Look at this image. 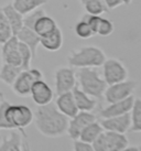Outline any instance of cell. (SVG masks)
<instances>
[{"label":"cell","instance_id":"cell-11","mask_svg":"<svg viewBox=\"0 0 141 151\" xmlns=\"http://www.w3.org/2000/svg\"><path fill=\"white\" fill-rule=\"evenodd\" d=\"M30 96L37 106H44L52 103L54 97L53 89L46 82L43 80H39L34 82L33 86L31 88Z\"/></svg>","mask_w":141,"mask_h":151},{"label":"cell","instance_id":"cell-1","mask_svg":"<svg viewBox=\"0 0 141 151\" xmlns=\"http://www.w3.org/2000/svg\"><path fill=\"white\" fill-rule=\"evenodd\" d=\"M34 124L37 131L47 138H58L66 134L68 118L63 115L55 104L37 106L34 111Z\"/></svg>","mask_w":141,"mask_h":151},{"label":"cell","instance_id":"cell-24","mask_svg":"<svg viewBox=\"0 0 141 151\" xmlns=\"http://www.w3.org/2000/svg\"><path fill=\"white\" fill-rule=\"evenodd\" d=\"M104 131V128L101 127L100 122H98L97 120L94 122L89 124L87 127H85L83 129V131L79 134V140H82L84 142L93 143L96 139L99 137V134Z\"/></svg>","mask_w":141,"mask_h":151},{"label":"cell","instance_id":"cell-23","mask_svg":"<svg viewBox=\"0 0 141 151\" xmlns=\"http://www.w3.org/2000/svg\"><path fill=\"white\" fill-rule=\"evenodd\" d=\"M46 2L47 0H13L11 4L22 16H25L31 11L42 7Z\"/></svg>","mask_w":141,"mask_h":151},{"label":"cell","instance_id":"cell-26","mask_svg":"<svg viewBox=\"0 0 141 151\" xmlns=\"http://www.w3.org/2000/svg\"><path fill=\"white\" fill-rule=\"evenodd\" d=\"M79 1L88 14L101 16L103 13L108 11L103 0H79Z\"/></svg>","mask_w":141,"mask_h":151},{"label":"cell","instance_id":"cell-8","mask_svg":"<svg viewBox=\"0 0 141 151\" xmlns=\"http://www.w3.org/2000/svg\"><path fill=\"white\" fill-rule=\"evenodd\" d=\"M137 86V82L131 80H126L120 83L108 85L104 93L105 101H107L108 104H110V103L126 99L128 97L132 96Z\"/></svg>","mask_w":141,"mask_h":151},{"label":"cell","instance_id":"cell-16","mask_svg":"<svg viewBox=\"0 0 141 151\" xmlns=\"http://www.w3.org/2000/svg\"><path fill=\"white\" fill-rule=\"evenodd\" d=\"M72 93H73L75 103H76V106L79 111H93L95 109L96 105H97L96 98L89 96L88 94L83 92L78 86H75Z\"/></svg>","mask_w":141,"mask_h":151},{"label":"cell","instance_id":"cell-19","mask_svg":"<svg viewBox=\"0 0 141 151\" xmlns=\"http://www.w3.org/2000/svg\"><path fill=\"white\" fill-rule=\"evenodd\" d=\"M1 10L4 13L9 24L12 29L13 35H16L18 33V31L23 27V16L13 8V6L11 4H8L4 7H1Z\"/></svg>","mask_w":141,"mask_h":151},{"label":"cell","instance_id":"cell-29","mask_svg":"<svg viewBox=\"0 0 141 151\" xmlns=\"http://www.w3.org/2000/svg\"><path fill=\"white\" fill-rule=\"evenodd\" d=\"M19 53H20L21 58V67L23 70H28L31 67V62L33 59V54L32 51L30 50L28 45H25L24 43L19 41Z\"/></svg>","mask_w":141,"mask_h":151},{"label":"cell","instance_id":"cell-9","mask_svg":"<svg viewBox=\"0 0 141 151\" xmlns=\"http://www.w3.org/2000/svg\"><path fill=\"white\" fill-rule=\"evenodd\" d=\"M55 92L58 95L62 93L72 92L76 86V73L70 66L58 67L54 73Z\"/></svg>","mask_w":141,"mask_h":151},{"label":"cell","instance_id":"cell-15","mask_svg":"<svg viewBox=\"0 0 141 151\" xmlns=\"http://www.w3.org/2000/svg\"><path fill=\"white\" fill-rule=\"evenodd\" d=\"M55 106L68 119L73 118L79 111L77 106H76V103H75L74 96H73L72 92L62 93V94L58 95V98L55 101Z\"/></svg>","mask_w":141,"mask_h":151},{"label":"cell","instance_id":"cell-12","mask_svg":"<svg viewBox=\"0 0 141 151\" xmlns=\"http://www.w3.org/2000/svg\"><path fill=\"white\" fill-rule=\"evenodd\" d=\"M1 60H2V63L11 64L14 66H21V58L20 53H19V40L16 35H12L8 41H6L2 44Z\"/></svg>","mask_w":141,"mask_h":151},{"label":"cell","instance_id":"cell-34","mask_svg":"<svg viewBox=\"0 0 141 151\" xmlns=\"http://www.w3.org/2000/svg\"><path fill=\"white\" fill-rule=\"evenodd\" d=\"M121 151H139V147H129L128 146Z\"/></svg>","mask_w":141,"mask_h":151},{"label":"cell","instance_id":"cell-18","mask_svg":"<svg viewBox=\"0 0 141 151\" xmlns=\"http://www.w3.org/2000/svg\"><path fill=\"white\" fill-rule=\"evenodd\" d=\"M40 44L50 52H56L63 45V34L60 28H56L53 32L40 38Z\"/></svg>","mask_w":141,"mask_h":151},{"label":"cell","instance_id":"cell-20","mask_svg":"<svg viewBox=\"0 0 141 151\" xmlns=\"http://www.w3.org/2000/svg\"><path fill=\"white\" fill-rule=\"evenodd\" d=\"M22 134L18 131H12L1 140L0 151H23L22 150Z\"/></svg>","mask_w":141,"mask_h":151},{"label":"cell","instance_id":"cell-10","mask_svg":"<svg viewBox=\"0 0 141 151\" xmlns=\"http://www.w3.org/2000/svg\"><path fill=\"white\" fill-rule=\"evenodd\" d=\"M96 122V116L91 111H78L73 118H70L66 134L73 140H77L85 127Z\"/></svg>","mask_w":141,"mask_h":151},{"label":"cell","instance_id":"cell-31","mask_svg":"<svg viewBox=\"0 0 141 151\" xmlns=\"http://www.w3.org/2000/svg\"><path fill=\"white\" fill-rule=\"evenodd\" d=\"M115 30V25H114V22L110 21L109 19H106V18H103L100 19L99 24L97 27V31H96V34H98L100 37H108L114 32Z\"/></svg>","mask_w":141,"mask_h":151},{"label":"cell","instance_id":"cell-4","mask_svg":"<svg viewBox=\"0 0 141 151\" xmlns=\"http://www.w3.org/2000/svg\"><path fill=\"white\" fill-rule=\"evenodd\" d=\"M76 81H78V87L83 92L96 99L104 96V93L108 86L97 67L78 68L76 73Z\"/></svg>","mask_w":141,"mask_h":151},{"label":"cell","instance_id":"cell-5","mask_svg":"<svg viewBox=\"0 0 141 151\" xmlns=\"http://www.w3.org/2000/svg\"><path fill=\"white\" fill-rule=\"evenodd\" d=\"M91 145L95 151H121L129 146V140L124 134L104 130Z\"/></svg>","mask_w":141,"mask_h":151},{"label":"cell","instance_id":"cell-3","mask_svg":"<svg viewBox=\"0 0 141 151\" xmlns=\"http://www.w3.org/2000/svg\"><path fill=\"white\" fill-rule=\"evenodd\" d=\"M106 54L101 49L95 45L81 46L73 50L67 56L68 66L73 68L100 67L106 61Z\"/></svg>","mask_w":141,"mask_h":151},{"label":"cell","instance_id":"cell-32","mask_svg":"<svg viewBox=\"0 0 141 151\" xmlns=\"http://www.w3.org/2000/svg\"><path fill=\"white\" fill-rule=\"evenodd\" d=\"M73 149H74V151H95L91 143L84 142V141L79 140V139L74 140Z\"/></svg>","mask_w":141,"mask_h":151},{"label":"cell","instance_id":"cell-36","mask_svg":"<svg viewBox=\"0 0 141 151\" xmlns=\"http://www.w3.org/2000/svg\"><path fill=\"white\" fill-rule=\"evenodd\" d=\"M120 1H121V4H126V6H128V4H130L132 2V0H120Z\"/></svg>","mask_w":141,"mask_h":151},{"label":"cell","instance_id":"cell-14","mask_svg":"<svg viewBox=\"0 0 141 151\" xmlns=\"http://www.w3.org/2000/svg\"><path fill=\"white\" fill-rule=\"evenodd\" d=\"M133 101L135 97L130 96L126 99L119 101H115V103H110L108 106L104 107L99 111V115L101 118H109V117H116V116H121L124 114H129L130 110L132 108Z\"/></svg>","mask_w":141,"mask_h":151},{"label":"cell","instance_id":"cell-17","mask_svg":"<svg viewBox=\"0 0 141 151\" xmlns=\"http://www.w3.org/2000/svg\"><path fill=\"white\" fill-rule=\"evenodd\" d=\"M16 37L20 42L24 43L25 45H28L30 47V50L32 51L33 58H35L37 55V46L40 45V37L37 35V33L32 29H29L27 27H22L18 33L16 34Z\"/></svg>","mask_w":141,"mask_h":151},{"label":"cell","instance_id":"cell-38","mask_svg":"<svg viewBox=\"0 0 141 151\" xmlns=\"http://www.w3.org/2000/svg\"><path fill=\"white\" fill-rule=\"evenodd\" d=\"M139 151H141V146H140V147H139Z\"/></svg>","mask_w":141,"mask_h":151},{"label":"cell","instance_id":"cell-22","mask_svg":"<svg viewBox=\"0 0 141 151\" xmlns=\"http://www.w3.org/2000/svg\"><path fill=\"white\" fill-rule=\"evenodd\" d=\"M22 70L23 68L21 66H14L11 64L2 63L0 67V81L4 84L11 86Z\"/></svg>","mask_w":141,"mask_h":151},{"label":"cell","instance_id":"cell-13","mask_svg":"<svg viewBox=\"0 0 141 151\" xmlns=\"http://www.w3.org/2000/svg\"><path fill=\"white\" fill-rule=\"evenodd\" d=\"M100 125L106 131H112L118 134H126L131 127L130 114H124L121 116L109 118H101Z\"/></svg>","mask_w":141,"mask_h":151},{"label":"cell","instance_id":"cell-35","mask_svg":"<svg viewBox=\"0 0 141 151\" xmlns=\"http://www.w3.org/2000/svg\"><path fill=\"white\" fill-rule=\"evenodd\" d=\"M22 150L23 151H31L28 142H22Z\"/></svg>","mask_w":141,"mask_h":151},{"label":"cell","instance_id":"cell-30","mask_svg":"<svg viewBox=\"0 0 141 151\" xmlns=\"http://www.w3.org/2000/svg\"><path fill=\"white\" fill-rule=\"evenodd\" d=\"M44 14H46V12L42 7L35 9V10L31 11L30 13H28V14L23 16V25L27 27V28H29V29L33 30L37 21L42 17V16H44Z\"/></svg>","mask_w":141,"mask_h":151},{"label":"cell","instance_id":"cell-37","mask_svg":"<svg viewBox=\"0 0 141 151\" xmlns=\"http://www.w3.org/2000/svg\"><path fill=\"white\" fill-rule=\"evenodd\" d=\"M0 97H1V98H2V94H1V93H0Z\"/></svg>","mask_w":141,"mask_h":151},{"label":"cell","instance_id":"cell-25","mask_svg":"<svg viewBox=\"0 0 141 151\" xmlns=\"http://www.w3.org/2000/svg\"><path fill=\"white\" fill-rule=\"evenodd\" d=\"M129 114L131 119L130 131L141 132V98H135L132 108Z\"/></svg>","mask_w":141,"mask_h":151},{"label":"cell","instance_id":"cell-2","mask_svg":"<svg viewBox=\"0 0 141 151\" xmlns=\"http://www.w3.org/2000/svg\"><path fill=\"white\" fill-rule=\"evenodd\" d=\"M32 109L22 104H11L2 98L0 101V130H19L27 137L24 128L33 122Z\"/></svg>","mask_w":141,"mask_h":151},{"label":"cell","instance_id":"cell-7","mask_svg":"<svg viewBox=\"0 0 141 151\" xmlns=\"http://www.w3.org/2000/svg\"><path fill=\"white\" fill-rule=\"evenodd\" d=\"M101 66H103V78L107 85L116 84L128 80V70L119 60L106 59Z\"/></svg>","mask_w":141,"mask_h":151},{"label":"cell","instance_id":"cell-6","mask_svg":"<svg viewBox=\"0 0 141 151\" xmlns=\"http://www.w3.org/2000/svg\"><path fill=\"white\" fill-rule=\"evenodd\" d=\"M39 80H43V73L40 70L31 67L28 70H22L11 85L13 93L19 97L30 96L31 88L33 86L34 82Z\"/></svg>","mask_w":141,"mask_h":151},{"label":"cell","instance_id":"cell-33","mask_svg":"<svg viewBox=\"0 0 141 151\" xmlns=\"http://www.w3.org/2000/svg\"><path fill=\"white\" fill-rule=\"evenodd\" d=\"M104 1L105 6L107 7L108 10H112V9L118 8L119 6H121V1L120 0H103Z\"/></svg>","mask_w":141,"mask_h":151},{"label":"cell","instance_id":"cell-21","mask_svg":"<svg viewBox=\"0 0 141 151\" xmlns=\"http://www.w3.org/2000/svg\"><path fill=\"white\" fill-rule=\"evenodd\" d=\"M56 28H58V25L53 18H51L47 14H44L37 21L33 30L37 33V35L41 38V37H44L46 34L53 32Z\"/></svg>","mask_w":141,"mask_h":151},{"label":"cell","instance_id":"cell-27","mask_svg":"<svg viewBox=\"0 0 141 151\" xmlns=\"http://www.w3.org/2000/svg\"><path fill=\"white\" fill-rule=\"evenodd\" d=\"M12 35V29L9 24L4 13L2 12V10L0 8V45H2L6 41H8Z\"/></svg>","mask_w":141,"mask_h":151},{"label":"cell","instance_id":"cell-28","mask_svg":"<svg viewBox=\"0 0 141 151\" xmlns=\"http://www.w3.org/2000/svg\"><path fill=\"white\" fill-rule=\"evenodd\" d=\"M74 31H75V34L81 39H89L95 35L94 31L91 30V25L88 24V22L86 21L84 18H82V19L75 24Z\"/></svg>","mask_w":141,"mask_h":151}]
</instances>
